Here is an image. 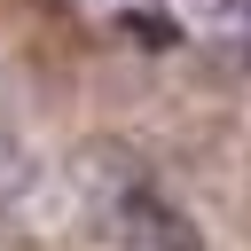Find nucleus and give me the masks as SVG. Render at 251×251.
Masks as SVG:
<instances>
[{
  "instance_id": "1",
  "label": "nucleus",
  "mask_w": 251,
  "mask_h": 251,
  "mask_svg": "<svg viewBox=\"0 0 251 251\" xmlns=\"http://www.w3.org/2000/svg\"><path fill=\"white\" fill-rule=\"evenodd\" d=\"M126 235H141L149 251H196V227L180 212H165L157 196H126Z\"/></svg>"
}]
</instances>
